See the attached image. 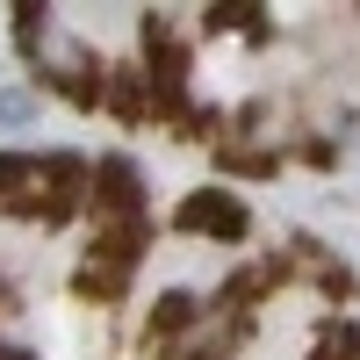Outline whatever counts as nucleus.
<instances>
[{"label":"nucleus","mask_w":360,"mask_h":360,"mask_svg":"<svg viewBox=\"0 0 360 360\" xmlns=\"http://www.w3.org/2000/svg\"><path fill=\"white\" fill-rule=\"evenodd\" d=\"M144 238H152V224L94 231V245H86V259H79V295H101V303H115V295L130 288L137 259H144Z\"/></svg>","instance_id":"obj_4"},{"label":"nucleus","mask_w":360,"mask_h":360,"mask_svg":"<svg viewBox=\"0 0 360 360\" xmlns=\"http://www.w3.org/2000/svg\"><path fill=\"white\" fill-rule=\"evenodd\" d=\"M0 217L51 224V195H44V152H0Z\"/></svg>","instance_id":"obj_5"},{"label":"nucleus","mask_w":360,"mask_h":360,"mask_svg":"<svg viewBox=\"0 0 360 360\" xmlns=\"http://www.w3.org/2000/svg\"><path fill=\"white\" fill-rule=\"evenodd\" d=\"M310 360H360V317H332V324L317 332Z\"/></svg>","instance_id":"obj_9"},{"label":"nucleus","mask_w":360,"mask_h":360,"mask_svg":"<svg viewBox=\"0 0 360 360\" xmlns=\"http://www.w3.org/2000/svg\"><path fill=\"white\" fill-rule=\"evenodd\" d=\"M15 15V51L29 58V72H37L51 94H65L72 108H101V58L86 51V37L58 15V8H8Z\"/></svg>","instance_id":"obj_1"},{"label":"nucleus","mask_w":360,"mask_h":360,"mask_svg":"<svg viewBox=\"0 0 360 360\" xmlns=\"http://www.w3.org/2000/svg\"><path fill=\"white\" fill-rule=\"evenodd\" d=\"M202 317H209V303H202V295H188V288H166L159 303H152V346H159V353H166V346H180V339H188Z\"/></svg>","instance_id":"obj_7"},{"label":"nucleus","mask_w":360,"mask_h":360,"mask_svg":"<svg viewBox=\"0 0 360 360\" xmlns=\"http://www.w3.org/2000/svg\"><path fill=\"white\" fill-rule=\"evenodd\" d=\"M202 29L209 37H266V8H252V0H224V8H202Z\"/></svg>","instance_id":"obj_8"},{"label":"nucleus","mask_w":360,"mask_h":360,"mask_svg":"<svg viewBox=\"0 0 360 360\" xmlns=\"http://www.w3.org/2000/svg\"><path fill=\"white\" fill-rule=\"evenodd\" d=\"M0 360H29V346H8V339H0Z\"/></svg>","instance_id":"obj_11"},{"label":"nucleus","mask_w":360,"mask_h":360,"mask_svg":"<svg viewBox=\"0 0 360 360\" xmlns=\"http://www.w3.org/2000/svg\"><path fill=\"white\" fill-rule=\"evenodd\" d=\"M101 108L123 115V123L159 115V108H152V86H144V65H108V72H101Z\"/></svg>","instance_id":"obj_6"},{"label":"nucleus","mask_w":360,"mask_h":360,"mask_svg":"<svg viewBox=\"0 0 360 360\" xmlns=\"http://www.w3.org/2000/svg\"><path fill=\"white\" fill-rule=\"evenodd\" d=\"M86 209H94V231H130L152 224V195H144V166L123 152L94 159V188H86Z\"/></svg>","instance_id":"obj_2"},{"label":"nucleus","mask_w":360,"mask_h":360,"mask_svg":"<svg viewBox=\"0 0 360 360\" xmlns=\"http://www.w3.org/2000/svg\"><path fill=\"white\" fill-rule=\"evenodd\" d=\"M173 231L202 238V245H245V238H252V209L238 202L231 188H188L180 209H173Z\"/></svg>","instance_id":"obj_3"},{"label":"nucleus","mask_w":360,"mask_h":360,"mask_svg":"<svg viewBox=\"0 0 360 360\" xmlns=\"http://www.w3.org/2000/svg\"><path fill=\"white\" fill-rule=\"evenodd\" d=\"M29 108H37V101H29V94H0V123H22Z\"/></svg>","instance_id":"obj_10"}]
</instances>
